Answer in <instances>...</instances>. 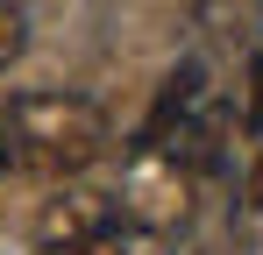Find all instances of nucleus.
I'll list each match as a JSON object with an SVG mask.
<instances>
[{
	"instance_id": "nucleus-1",
	"label": "nucleus",
	"mask_w": 263,
	"mask_h": 255,
	"mask_svg": "<svg viewBox=\"0 0 263 255\" xmlns=\"http://www.w3.org/2000/svg\"><path fill=\"white\" fill-rule=\"evenodd\" d=\"M100 156H107V114L79 92H14L0 107V170L64 184Z\"/></svg>"
},
{
	"instance_id": "nucleus-2",
	"label": "nucleus",
	"mask_w": 263,
	"mask_h": 255,
	"mask_svg": "<svg viewBox=\"0 0 263 255\" xmlns=\"http://www.w3.org/2000/svg\"><path fill=\"white\" fill-rule=\"evenodd\" d=\"M185 206H192L185 163H178L171 149H142L135 170H128V184H121V213H128L135 227H171V220H185Z\"/></svg>"
},
{
	"instance_id": "nucleus-3",
	"label": "nucleus",
	"mask_w": 263,
	"mask_h": 255,
	"mask_svg": "<svg viewBox=\"0 0 263 255\" xmlns=\"http://www.w3.org/2000/svg\"><path fill=\"white\" fill-rule=\"evenodd\" d=\"M114 227V199L107 192H86V184H57L43 206H36V241L43 248H79L92 234Z\"/></svg>"
},
{
	"instance_id": "nucleus-4",
	"label": "nucleus",
	"mask_w": 263,
	"mask_h": 255,
	"mask_svg": "<svg viewBox=\"0 0 263 255\" xmlns=\"http://www.w3.org/2000/svg\"><path fill=\"white\" fill-rule=\"evenodd\" d=\"M22 50H29V29H22V14H14V7H0V71H7Z\"/></svg>"
},
{
	"instance_id": "nucleus-5",
	"label": "nucleus",
	"mask_w": 263,
	"mask_h": 255,
	"mask_svg": "<svg viewBox=\"0 0 263 255\" xmlns=\"http://www.w3.org/2000/svg\"><path fill=\"white\" fill-rule=\"evenodd\" d=\"M50 255H128V234H121V227H107V234L79 241V248H50Z\"/></svg>"
},
{
	"instance_id": "nucleus-6",
	"label": "nucleus",
	"mask_w": 263,
	"mask_h": 255,
	"mask_svg": "<svg viewBox=\"0 0 263 255\" xmlns=\"http://www.w3.org/2000/svg\"><path fill=\"white\" fill-rule=\"evenodd\" d=\"M0 7H14V0H0Z\"/></svg>"
}]
</instances>
